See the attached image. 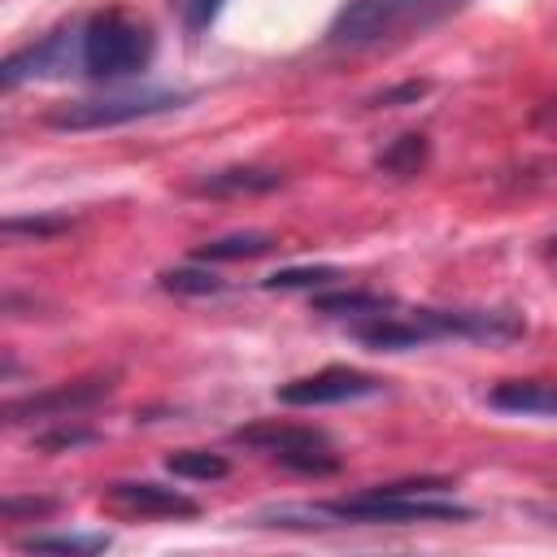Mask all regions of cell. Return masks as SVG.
<instances>
[{"instance_id": "1", "label": "cell", "mask_w": 557, "mask_h": 557, "mask_svg": "<svg viewBox=\"0 0 557 557\" xmlns=\"http://www.w3.org/2000/svg\"><path fill=\"white\" fill-rule=\"evenodd\" d=\"M470 0H344L326 26V48L335 52H374L400 44L418 30L440 26Z\"/></svg>"}, {"instance_id": "2", "label": "cell", "mask_w": 557, "mask_h": 557, "mask_svg": "<svg viewBox=\"0 0 557 557\" xmlns=\"http://www.w3.org/2000/svg\"><path fill=\"white\" fill-rule=\"evenodd\" d=\"M152 61V30L117 9L96 13L83 22L78 39V70L96 83H117L126 74H139Z\"/></svg>"}, {"instance_id": "3", "label": "cell", "mask_w": 557, "mask_h": 557, "mask_svg": "<svg viewBox=\"0 0 557 557\" xmlns=\"http://www.w3.org/2000/svg\"><path fill=\"white\" fill-rule=\"evenodd\" d=\"M318 513H331L339 522L357 527H409V522H470L474 513L448 496H400L383 487H366L339 500H322Z\"/></svg>"}, {"instance_id": "4", "label": "cell", "mask_w": 557, "mask_h": 557, "mask_svg": "<svg viewBox=\"0 0 557 557\" xmlns=\"http://www.w3.org/2000/svg\"><path fill=\"white\" fill-rule=\"evenodd\" d=\"M187 100H191L187 91H170V87L109 91V96H91V100H65V104L48 109L44 122L52 131H104V126H122V122H139V117L183 109Z\"/></svg>"}, {"instance_id": "5", "label": "cell", "mask_w": 557, "mask_h": 557, "mask_svg": "<svg viewBox=\"0 0 557 557\" xmlns=\"http://www.w3.org/2000/svg\"><path fill=\"white\" fill-rule=\"evenodd\" d=\"M231 440L265 453L270 461L287 466L296 474H313V479L339 474V466H344L339 453L331 448V440L318 426H300V422H252V426L231 431Z\"/></svg>"}, {"instance_id": "6", "label": "cell", "mask_w": 557, "mask_h": 557, "mask_svg": "<svg viewBox=\"0 0 557 557\" xmlns=\"http://www.w3.org/2000/svg\"><path fill=\"white\" fill-rule=\"evenodd\" d=\"M117 387V374H91V379H74V383H57L48 392H30L22 400L4 405V422H65L78 418L87 409H96L100 400H109Z\"/></svg>"}, {"instance_id": "7", "label": "cell", "mask_w": 557, "mask_h": 557, "mask_svg": "<svg viewBox=\"0 0 557 557\" xmlns=\"http://www.w3.org/2000/svg\"><path fill=\"white\" fill-rule=\"evenodd\" d=\"M383 392V379L366 374V370H352V366H326L318 374H305V379H292L283 383L274 396L283 405H296V409H313V405H344V400H366V396H379Z\"/></svg>"}, {"instance_id": "8", "label": "cell", "mask_w": 557, "mask_h": 557, "mask_svg": "<svg viewBox=\"0 0 557 557\" xmlns=\"http://www.w3.org/2000/svg\"><path fill=\"white\" fill-rule=\"evenodd\" d=\"M78 39H83V26L78 30H52L44 39L9 52L4 65H0L4 91L22 87L26 78H52V74H65L70 65H78Z\"/></svg>"}, {"instance_id": "9", "label": "cell", "mask_w": 557, "mask_h": 557, "mask_svg": "<svg viewBox=\"0 0 557 557\" xmlns=\"http://www.w3.org/2000/svg\"><path fill=\"white\" fill-rule=\"evenodd\" d=\"M104 500L117 509V513H131V518H196L200 505L191 496H183L178 487H165V483H152V479H122V483H109L104 487Z\"/></svg>"}, {"instance_id": "10", "label": "cell", "mask_w": 557, "mask_h": 557, "mask_svg": "<svg viewBox=\"0 0 557 557\" xmlns=\"http://www.w3.org/2000/svg\"><path fill=\"white\" fill-rule=\"evenodd\" d=\"M287 178L270 165H226V170H213L205 178L191 183L196 196H265V191H278Z\"/></svg>"}, {"instance_id": "11", "label": "cell", "mask_w": 557, "mask_h": 557, "mask_svg": "<svg viewBox=\"0 0 557 557\" xmlns=\"http://www.w3.org/2000/svg\"><path fill=\"white\" fill-rule=\"evenodd\" d=\"M487 405L500 413L557 418V383L553 379H505L487 392Z\"/></svg>"}, {"instance_id": "12", "label": "cell", "mask_w": 557, "mask_h": 557, "mask_svg": "<svg viewBox=\"0 0 557 557\" xmlns=\"http://www.w3.org/2000/svg\"><path fill=\"white\" fill-rule=\"evenodd\" d=\"M274 248V235L265 231H239V235H222V239H205L196 244V261H252L261 252Z\"/></svg>"}, {"instance_id": "13", "label": "cell", "mask_w": 557, "mask_h": 557, "mask_svg": "<svg viewBox=\"0 0 557 557\" xmlns=\"http://www.w3.org/2000/svg\"><path fill=\"white\" fill-rule=\"evenodd\" d=\"M392 300L379 296V292H318L313 296V313L322 318H374V313H387Z\"/></svg>"}, {"instance_id": "14", "label": "cell", "mask_w": 557, "mask_h": 557, "mask_svg": "<svg viewBox=\"0 0 557 557\" xmlns=\"http://www.w3.org/2000/svg\"><path fill=\"white\" fill-rule=\"evenodd\" d=\"M426 157H431V139L422 131H405V135H396L379 152V170L383 174H396V178H409V174H418L426 165Z\"/></svg>"}, {"instance_id": "15", "label": "cell", "mask_w": 557, "mask_h": 557, "mask_svg": "<svg viewBox=\"0 0 557 557\" xmlns=\"http://www.w3.org/2000/svg\"><path fill=\"white\" fill-rule=\"evenodd\" d=\"M165 470L174 479H196V483H213V479H226L231 474V461L222 453H209V448H178L165 457Z\"/></svg>"}, {"instance_id": "16", "label": "cell", "mask_w": 557, "mask_h": 557, "mask_svg": "<svg viewBox=\"0 0 557 557\" xmlns=\"http://www.w3.org/2000/svg\"><path fill=\"white\" fill-rule=\"evenodd\" d=\"M0 231L9 239H52V235L74 231V218L70 213H26V218H4Z\"/></svg>"}, {"instance_id": "17", "label": "cell", "mask_w": 557, "mask_h": 557, "mask_svg": "<svg viewBox=\"0 0 557 557\" xmlns=\"http://www.w3.org/2000/svg\"><path fill=\"white\" fill-rule=\"evenodd\" d=\"M157 283H161L165 292H174V296H218V292H226V283H222L213 270H196V265L161 270Z\"/></svg>"}, {"instance_id": "18", "label": "cell", "mask_w": 557, "mask_h": 557, "mask_svg": "<svg viewBox=\"0 0 557 557\" xmlns=\"http://www.w3.org/2000/svg\"><path fill=\"white\" fill-rule=\"evenodd\" d=\"M17 548L26 553H104L109 548V535H26L17 540Z\"/></svg>"}, {"instance_id": "19", "label": "cell", "mask_w": 557, "mask_h": 557, "mask_svg": "<svg viewBox=\"0 0 557 557\" xmlns=\"http://www.w3.org/2000/svg\"><path fill=\"white\" fill-rule=\"evenodd\" d=\"M91 440H96L91 426H78L74 418H65V422H57L52 431H39V435H35V448H39V453H65V448H83V444H91Z\"/></svg>"}, {"instance_id": "20", "label": "cell", "mask_w": 557, "mask_h": 557, "mask_svg": "<svg viewBox=\"0 0 557 557\" xmlns=\"http://www.w3.org/2000/svg\"><path fill=\"white\" fill-rule=\"evenodd\" d=\"M331 278H339V270L335 265H296V270H274L270 278H265V287H326Z\"/></svg>"}, {"instance_id": "21", "label": "cell", "mask_w": 557, "mask_h": 557, "mask_svg": "<svg viewBox=\"0 0 557 557\" xmlns=\"http://www.w3.org/2000/svg\"><path fill=\"white\" fill-rule=\"evenodd\" d=\"M170 4L178 9V22H183L187 35H205L218 22V13H222L226 0H170Z\"/></svg>"}, {"instance_id": "22", "label": "cell", "mask_w": 557, "mask_h": 557, "mask_svg": "<svg viewBox=\"0 0 557 557\" xmlns=\"http://www.w3.org/2000/svg\"><path fill=\"white\" fill-rule=\"evenodd\" d=\"M0 513L9 522H17V518H48V513H57V500L52 496H9L0 505Z\"/></svg>"}, {"instance_id": "23", "label": "cell", "mask_w": 557, "mask_h": 557, "mask_svg": "<svg viewBox=\"0 0 557 557\" xmlns=\"http://www.w3.org/2000/svg\"><path fill=\"white\" fill-rule=\"evenodd\" d=\"M426 87H431V83L413 78V83H400V87H387V91H379L370 104H418V100L426 96Z\"/></svg>"}, {"instance_id": "24", "label": "cell", "mask_w": 557, "mask_h": 557, "mask_svg": "<svg viewBox=\"0 0 557 557\" xmlns=\"http://www.w3.org/2000/svg\"><path fill=\"white\" fill-rule=\"evenodd\" d=\"M548 252H557V235H553V239H548Z\"/></svg>"}]
</instances>
